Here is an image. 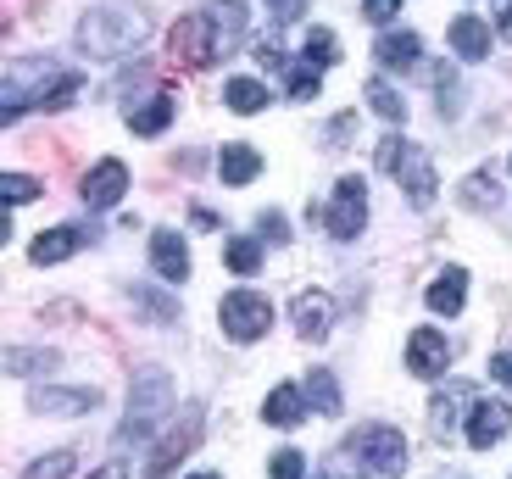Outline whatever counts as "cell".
I'll list each match as a JSON object with an SVG mask.
<instances>
[{
  "instance_id": "6da1fadb",
  "label": "cell",
  "mask_w": 512,
  "mask_h": 479,
  "mask_svg": "<svg viewBox=\"0 0 512 479\" xmlns=\"http://www.w3.org/2000/svg\"><path fill=\"white\" fill-rule=\"evenodd\" d=\"M390 179L407 190V201L412 207H435V195H440V184H435V162H429V151L423 145H412V140H401V134H384L379 140V156H373Z\"/></svg>"
},
{
  "instance_id": "7a4b0ae2",
  "label": "cell",
  "mask_w": 512,
  "mask_h": 479,
  "mask_svg": "<svg viewBox=\"0 0 512 479\" xmlns=\"http://www.w3.org/2000/svg\"><path fill=\"white\" fill-rule=\"evenodd\" d=\"M145 34H151V23L128 6H106V12H90L78 23V45L90 56H128L134 45H145Z\"/></svg>"
},
{
  "instance_id": "3957f363",
  "label": "cell",
  "mask_w": 512,
  "mask_h": 479,
  "mask_svg": "<svg viewBox=\"0 0 512 479\" xmlns=\"http://www.w3.org/2000/svg\"><path fill=\"white\" fill-rule=\"evenodd\" d=\"M167 418H173V379H167L162 368H145V374L134 379V396H128L123 441H151Z\"/></svg>"
},
{
  "instance_id": "277c9868",
  "label": "cell",
  "mask_w": 512,
  "mask_h": 479,
  "mask_svg": "<svg viewBox=\"0 0 512 479\" xmlns=\"http://www.w3.org/2000/svg\"><path fill=\"white\" fill-rule=\"evenodd\" d=\"M234 45H229V34H223V23L212 12H195V17H184L179 28H173V62L179 67H212V62H223Z\"/></svg>"
},
{
  "instance_id": "5b68a950",
  "label": "cell",
  "mask_w": 512,
  "mask_h": 479,
  "mask_svg": "<svg viewBox=\"0 0 512 479\" xmlns=\"http://www.w3.org/2000/svg\"><path fill=\"white\" fill-rule=\"evenodd\" d=\"M312 223H323V229L334 234V240H357L362 234V223H368V184L351 173V179H340L334 184V201L329 207H312Z\"/></svg>"
},
{
  "instance_id": "8992f818",
  "label": "cell",
  "mask_w": 512,
  "mask_h": 479,
  "mask_svg": "<svg viewBox=\"0 0 512 479\" xmlns=\"http://www.w3.org/2000/svg\"><path fill=\"white\" fill-rule=\"evenodd\" d=\"M351 452L368 463V474L373 479H396V474H407V435L401 429H390V424H368L351 441Z\"/></svg>"
},
{
  "instance_id": "52a82bcc",
  "label": "cell",
  "mask_w": 512,
  "mask_h": 479,
  "mask_svg": "<svg viewBox=\"0 0 512 479\" xmlns=\"http://www.w3.org/2000/svg\"><path fill=\"white\" fill-rule=\"evenodd\" d=\"M223 329H229V340H240V346H251V340H262L273 329V301L256 296V290H229L218 307Z\"/></svg>"
},
{
  "instance_id": "ba28073f",
  "label": "cell",
  "mask_w": 512,
  "mask_h": 479,
  "mask_svg": "<svg viewBox=\"0 0 512 479\" xmlns=\"http://www.w3.org/2000/svg\"><path fill=\"white\" fill-rule=\"evenodd\" d=\"M446 363H451V340L440 335V329H412V340H407V374L435 379Z\"/></svg>"
},
{
  "instance_id": "9c48e42d",
  "label": "cell",
  "mask_w": 512,
  "mask_h": 479,
  "mask_svg": "<svg viewBox=\"0 0 512 479\" xmlns=\"http://www.w3.org/2000/svg\"><path fill=\"white\" fill-rule=\"evenodd\" d=\"M123 190H128V168L117 162V156H106V162H95V173L84 179V201H90L95 212L117 207V201H123Z\"/></svg>"
},
{
  "instance_id": "30bf717a",
  "label": "cell",
  "mask_w": 512,
  "mask_h": 479,
  "mask_svg": "<svg viewBox=\"0 0 512 479\" xmlns=\"http://www.w3.org/2000/svg\"><path fill=\"white\" fill-rule=\"evenodd\" d=\"M195 441H201V418L190 413V418H184V424L173 429V435H167V441H162V446H156V452H151V463H145V474H151V479H167V474H173V468H179V457L190 452Z\"/></svg>"
},
{
  "instance_id": "8fae6325",
  "label": "cell",
  "mask_w": 512,
  "mask_h": 479,
  "mask_svg": "<svg viewBox=\"0 0 512 479\" xmlns=\"http://www.w3.org/2000/svg\"><path fill=\"white\" fill-rule=\"evenodd\" d=\"M151 262H156V273H162V279L184 285V279H190V246H184V234L156 229L151 234Z\"/></svg>"
},
{
  "instance_id": "7c38bea8",
  "label": "cell",
  "mask_w": 512,
  "mask_h": 479,
  "mask_svg": "<svg viewBox=\"0 0 512 479\" xmlns=\"http://www.w3.org/2000/svg\"><path fill=\"white\" fill-rule=\"evenodd\" d=\"M507 429H512V407H501V402H474V413H468V446L490 452V446H496Z\"/></svg>"
},
{
  "instance_id": "4fadbf2b",
  "label": "cell",
  "mask_w": 512,
  "mask_h": 479,
  "mask_svg": "<svg viewBox=\"0 0 512 479\" xmlns=\"http://www.w3.org/2000/svg\"><path fill=\"white\" fill-rule=\"evenodd\" d=\"M101 402V390H56V385H39V390H28V407L34 413H90V407Z\"/></svg>"
},
{
  "instance_id": "5bb4252c",
  "label": "cell",
  "mask_w": 512,
  "mask_h": 479,
  "mask_svg": "<svg viewBox=\"0 0 512 479\" xmlns=\"http://www.w3.org/2000/svg\"><path fill=\"white\" fill-rule=\"evenodd\" d=\"M84 240H90V229H73V223H67V229H45L34 246H28V262H39V268H45V262H67L73 251H84Z\"/></svg>"
},
{
  "instance_id": "9a60e30c",
  "label": "cell",
  "mask_w": 512,
  "mask_h": 479,
  "mask_svg": "<svg viewBox=\"0 0 512 479\" xmlns=\"http://www.w3.org/2000/svg\"><path fill=\"white\" fill-rule=\"evenodd\" d=\"M373 62H379L384 73H407V67L423 62V39L418 34H384L379 45H373Z\"/></svg>"
},
{
  "instance_id": "2e32d148",
  "label": "cell",
  "mask_w": 512,
  "mask_h": 479,
  "mask_svg": "<svg viewBox=\"0 0 512 479\" xmlns=\"http://www.w3.org/2000/svg\"><path fill=\"white\" fill-rule=\"evenodd\" d=\"M290 312H295V329H301L307 340H323V335H329V324H334V301L318 296V290H301Z\"/></svg>"
},
{
  "instance_id": "e0dca14e",
  "label": "cell",
  "mask_w": 512,
  "mask_h": 479,
  "mask_svg": "<svg viewBox=\"0 0 512 479\" xmlns=\"http://www.w3.org/2000/svg\"><path fill=\"white\" fill-rule=\"evenodd\" d=\"M451 51L462 62H485L490 56V23L485 17H451Z\"/></svg>"
},
{
  "instance_id": "ac0fdd59",
  "label": "cell",
  "mask_w": 512,
  "mask_h": 479,
  "mask_svg": "<svg viewBox=\"0 0 512 479\" xmlns=\"http://www.w3.org/2000/svg\"><path fill=\"white\" fill-rule=\"evenodd\" d=\"M223 106L240 112V117H256L262 106H273V95H268V84H256V78H229V84H223Z\"/></svg>"
},
{
  "instance_id": "d6986e66",
  "label": "cell",
  "mask_w": 512,
  "mask_h": 479,
  "mask_svg": "<svg viewBox=\"0 0 512 479\" xmlns=\"http://www.w3.org/2000/svg\"><path fill=\"white\" fill-rule=\"evenodd\" d=\"M474 402V390L468 385H451L440 390L435 402H429V424H435V435H451V424H462V407Z\"/></svg>"
},
{
  "instance_id": "ffe728a7",
  "label": "cell",
  "mask_w": 512,
  "mask_h": 479,
  "mask_svg": "<svg viewBox=\"0 0 512 479\" xmlns=\"http://www.w3.org/2000/svg\"><path fill=\"white\" fill-rule=\"evenodd\" d=\"M301 418H307V390H295V385H273V396H268V424L295 429Z\"/></svg>"
},
{
  "instance_id": "44dd1931",
  "label": "cell",
  "mask_w": 512,
  "mask_h": 479,
  "mask_svg": "<svg viewBox=\"0 0 512 479\" xmlns=\"http://www.w3.org/2000/svg\"><path fill=\"white\" fill-rule=\"evenodd\" d=\"M173 123V95H151V101L128 106V129L134 134H162Z\"/></svg>"
},
{
  "instance_id": "7402d4cb",
  "label": "cell",
  "mask_w": 512,
  "mask_h": 479,
  "mask_svg": "<svg viewBox=\"0 0 512 479\" xmlns=\"http://www.w3.org/2000/svg\"><path fill=\"white\" fill-rule=\"evenodd\" d=\"M462 301H468V273L446 268L435 285H429V307H435V312H462Z\"/></svg>"
},
{
  "instance_id": "603a6c76",
  "label": "cell",
  "mask_w": 512,
  "mask_h": 479,
  "mask_svg": "<svg viewBox=\"0 0 512 479\" xmlns=\"http://www.w3.org/2000/svg\"><path fill=\"white\" fill-rule=\"evenodd\" d=\"M218 173H223V184H251L256 173H262V156H256L251 145H229V151L218 156Z\"/></svg>"
},
{
  "instance_id": "cb8c5ba5",
  "label": "cell",
  "mask_w": 512,
  "mask_h": 479,
  "mask_svg": "<svg viewBox=\"0 0 512 479\" xmlns=\"http://www.w3.org/2000/svg\"><path fill=\"white\" fill-rule=\"evenodd\" d=\"M78 95H84V78H78V73H62L56 84H45V90L34 95V106H39V112H67Z\"/></svg>"
},
{
  "instance_id": "d4e9b609",
  "label": "cell",
  "mask_w": 512,
  "mask_h": 479,
  "mask_svg": "<svg viewBox=\"0 0 512 479\" xmlns=\"http://www.w3.org/2000/svg\"><path fill=\"white\" fill-rule=\"evenodd\" d=\"M301 390H307V407H318L323 418H334V413H340V385H334V374L312 368V374H307V385H301Z\"/></svg>"
},
{
  "instance_id": "484cf974",
  "label": "cell",
  "mask_w": 512,
  "mask_h": 479,
  "mask_svg": "<svg viewBox=\"0 0 512 479\" xmlns=\"http://www.w3.org/2000/svg\"><path fill=\"white\" fill-rule=\"evenodd\" d=\"M301 56H307L312 73H323V67L340 62V39H334L329 28H312V34H307V51H301Z\"/></svg>"
},
{
  "instance_id": "4316f807",
  "label": "cell",
  "mask_w": 512,
  "mask_h": 479,
  "mask_svg": "<svg viewBox=\"0 0 512 479\" xmlns=\"http://www.w3.org/2000/svg\"><path fill=\"white\" fill-rule=\"evenodd\" d=\"M368 101H373V112H379L384 123H401V117H407V101H401L384 78H368Z\"/></svg>"
},
{
  "instance_id": "83f0119b",
  "label": "cell",
  "mask_w": 512,
  "mask_h": 479,
  "mask_svg": "<svg viewBox=\"0 0 512 479\" xmlns=\"http://www.w3.org/2000/svg\"><path fill=\"white\" fill-rule=\"evenodd\" d=\"M223 262L234 273H256L262 268V240H223Z\"/></svg>"
},
{
  "instance_id": "f1b7e54d",
  "label": "cell",
  "mask_w": 512,
  "mask_h": 479,
  "mask_svg": "<svg viewBox=\"0 0 512 479\" xmlns=\"http://www.w3.org/2000/svg\"><path fill=\"white\" fill-rule=\"evenodd\" d=\"M0 195H6V207H28V201H39V179H28V173H6Z\"/></svg>"
},
{
  "instance_id": "f546056e",
  "label": "cell",
  "mask_w": 512,
  "mask_h": 479,
  "mask_svg": "<svg viewBox=\"0 0 512 479\" xmlns=\"http://www.w3.org/2000/svg\"><path fill=\"white\" fill-rule=\"evenodd\" d=\"M496 201V184H490V173H474V179H462V207H490Z\"/></svg>"
},
{
  "instance_id": "4dcf8cb0",
  "label": "cell",
  "mask_w": 512,
  "mask_h": 479,
  "mask_svg": "<svg viewBox=\"0 0 512 479\" xmlns=\"http://www.w3.org/2000/svg\"><path fill=\"white\" fill-rule=\"evenodd\" d=\"M28 479H73V452H51L28 468Z\"/></svg>"
},
{
  "instance_id": "1f68e13d",
  "label": "cell",
  "mask_w": 512,
  "mask_h": 479,
  "mask_svg": "<svg viewBox=\"0 0 512 479\" xmlns=\"http://www.w3.org/2000/svg\"><path fill=\"white\" fill-rule=\"evenodd\" d=\"M351 457H357V452H334L329 463H323V474H318V479H373L368 468H362V463H351Z\"/></svg>"
},
{
  "instance_id": "d6a6232c",
  "label": "cell",
  "mask_w": 512,
  "mask_h": 479,
  "mask_svg": "<svg viewBox=\"0 0 512 479\" xmlns=\"http://www.w3.org/2000/svg\"><path fill=\"white\" fill-rule=\"evenodd\" d=\"M301 468H307V457L295 452V446H284V452H273L268 479H301Z\"/></svg>"
},
{
  "instance_id": "836d02e7",
  "label": "cell",
  "mask_w": 512,
  "mask_h": 479,
  "mask_svg": "<svg viewBox=\"0 0 512 479\" xmlns=\"http://www.w3.org/2000/svg\"><path fill=\"white\" fill-rule=\"evenodd\" d=\"M56 357L51 351H6V368H12V374H23V368H51Z\"/></svg>"
},
{
  "instance_id": "e575fe53",
  "label": "cell",
  "mask_w": 512,
  "mask_h": 479,
  "mask_svg": "<svg viewBox=\"0 0 512 479\" xmlns=\"http://www.w3.org/2000/svg\"><path fill=\"white\" fill-rule=\"evenodd\" d=\"M268 12H273V23H301V17H307V0H268Z\"/></svg>"
},
{
  "instance_id": "d590c367",
  "label": "cell",
  "mask_w": 512,
  "mask_h": 479,
  "mask_svg": "<svg viewBox=\"0 0 512 479\" xmlns=\"http://www.w3.org/2000/svg\"><path fill=\"white\" fill-rule=\"evenodd\" d=\"M435 90H440V106H446V117L457 112V101H462V90H457V78H451V67H440L435 73Z\"/></svg>"
},
{
  "instance_id": "8d00e7d4",
  "label": "cell",
  "mask_w": 512,
  "mask_h": 479,
  "mask_svg": "<svg viewBox=\"0 0 512 479\" xmlns=\"http://www.w3.org/2000/svg\"><path fill=\"white\" fill-rule=\"evenodd\" d=\"M396 12H401V0H362V17L368 23H390Z\"/></svg>"
},
{
  "instance_id": "74e56055",
  "label": "cell",
  "mask_w": 512,
  "mask_h": 479,
  "mask_svg": "<svg viewBox=\"0 0 512 479\" xmlns=\"http://www.w3.org/2000/svg\"><path fill=\"white\" fill-rule=\"evenodd\" d=\"M256 229L268 234V240H290V223H284V212H262V218H256Z\"/></svg>"
},
{
  "instance_id": "f35d334b",
  "label": "cell",
  "mask_w": 512,
  "mask_h": 479,
  "mask_svg": "<svg viewBox=\"0 0 512 479\" xmlns=\"http://www.w3.org/2000/svg\"><path fill=\"white\" fill-rule=\"evenodd\" d=\"M490 374H496L501 385L512 390V351H496V363H490Z\"/></svg>"
},
{
  "instance_id": "ab89813d",
  "label": "cell",
  "mask_w": 512,
  "mask_h": 479,
  "mask_svg": "<svg viewBox=\"0 0 512 479\" xmlns=\"http://www.w3.org/2000/svg\"><path fill=\"white\" fill-rule=\"evenodd\" d=\"M496 34L512 39V0H496Z\"/></svg>"
},
{
  "instance_id": "60d3db41",
  "label": "cell",
  "mask_w": 512,
  "mask_h": 479,
  "mask_svg": "<svg viewBox=\"0 0 512 479\" xmlns=\"http://www.w3.org/2000/svg\"><path fill=\"white\" fill-rule=\"evenodd\" d=\"M346 134H351V112H346V117H334V123H329V134H323V140H329V145H340V140H346Z\"/></svg>"
},
{
  "instance_id": "b9f144b4",
  "label": "cell",
  "mask_w": 512,
  "mask_h": 479,
  "mask_svg": "<svg viewBox=\"0 0 512 479\" xmlns=\"http://www.w3.org/2000/svg\"><path fill=\"white\" fill-rule=\"evenodd\" d=\"M123 474H128V463H106V468H95L90 479H123Z\"/></svg>"
},
{
  "instance_id": "7bdbcfd3",
  "label": "cell",
  "mask_w": 512,
  "mask_h": 479,
  "mask_svg": "<svg viewBox=\"0 0 512 479\" xmlns=\"http://www.w3.org/2000/svg\"><path fill=\"white\" fill-rule=\"evenodd\" d=\"M195 479H218V474H195Z\"/></svg>"
}]
</instances>
